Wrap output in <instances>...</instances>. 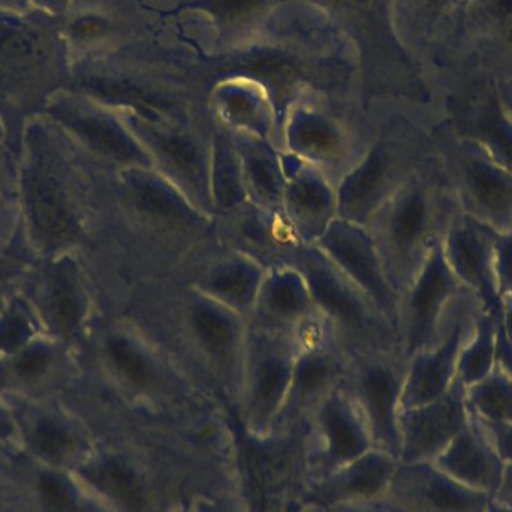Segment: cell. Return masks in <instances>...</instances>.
<instances>
[{
    "label": "cell",
    "instance_id": "d6a6232c",
    "mask_svg": "<svg viewBox=\"0 0 512 512\" xmlns=\"http://www.w3.org/2000/svg\"><path fill=\"white\" fill-rule=\"evenodd\" d=\"M48 309L57 330L62 331L65 336L77 333L86 310H84L83 292L80 291L72 271L65 268V271H60L54 277Z\"/></svg>",
    "mask_w": 512,
    "mask_h": 512
},
{
    "label": "cell",
    "instance_id": "cb8c5ba5",
    "mask_svg": "<svg viewBox=\"0 0 512 512\" xmlns=\"http://www.w3.org/2000/svg\"><path fill=\"white\" fill-rule=\"evenodd\" d=\"M462 334V325L456 324L438 346L424 349L409 358L400 411L429 405L450 391L456 382Z\"/></svg>",
    "mask_w": 512,
    "mask_h": 512
},
{
    "label": "cell",
    "instance_id": "ab89813d",
    "mask_svg": "<svg viewBox=\"0 0 512 512\" xmlns=\"http://www.w3.org/2000/svg\"><path fill=\"white\" fill-rule=\"evenodd\" d=\"M495 274L499 295H512V231L501 233L496 239Z\"/></svg>",
    "mask_w": 512,
    "mask_h": 512
},
{
    "label": "cell",
    "instance_id": "836d02e7",
    "mask_svg": "<svg viewBox=\"0 0 512 512\" xmlns=\"http://www.w3.org/2000/svg\"><path fill=\"white\" fill-rule=\"evenodd\" d=\"M90 481L102 492L128 507H135L141 502L140 481L134 472L116 462L99 465L87 475Z\"/></svg>",
    "mask_w": 512,
    "mask_h": 512
},
{
    "label": "cell",
    "instance_id": "d4e9b609",
    "mask_svg": "<svg viewBox=\"0 0 512 512\" xmlns=\"http://www.w3.org/2000/svg\"><path fill=\"white\" fill-rule=\"evenodd\" d=\"M27 201L38 239L57 248L77 239L80 225L59 180L44 162H33L27 177Z\"/></svg>",
    "mask_w": 512,
    "mask_h": 512
},
{
    "label": "cell",
    "instance_id": "ac0fdd59",
    "mask_svg": "<svg viewBox=\"0 0 512 512\" xmlns=\"http://www.w3.org/2000/svg\"><path fill=\"white\" fill-rule=\"evenodd\" d=\"M267 270L251 256L218 243L179 279L249 319Z\"/></svg>",
    "mask_w": 512,
    "mask_h": 512
},
{
    "label": "cell",
    "instance_id": "7402d4cb",
    "mask_svg": "<svg viewBox=\"0 0 512 512\" xmlns=\"http://www.w3.org/2000/svg\"><path fill=\"white\" fill-rule=\"evenodd\" d=\"M216 225L221 245L251 256L268 268L285 264L289 252L303 245L282 212H268L251 203L216 219Z\"/></svg>",
    "mask_w": 512,
    "mask_h": 512
},
{
    "label": "cell",
    "instance_id": "44dd1931",
    "mask_svg": "<svg viewBox=\"0 0 512 512\" xmlns=\"http://www.w3.org/2000/svg\"><path fill=\"white\" fill-rule=\"evenodd\" d=\"M50 114L90 152L113 167L114 173L128 168H153L149 155L126 123L68 102L54 104Z\"/></svg>",
    "mask_w": 512,
    "mask_h": 512
},
{
    "label": "cell",
    "instance_id": "c3c4849f",
    "mask_svg": "<svg viewBox=\"0 0 512 512\" xmlns=\"http://www.w3.org/2000/svg\"><path fill=\"white\" fill-rule=\"evenodd\" d=\"M499 92H501L502 102H504L505 108L512 117V80L505 81V83H498Z\"/></svg>",
    "mask_w": 512,
    "mask_h": 512
},
{
    "label": "cell",
    "instance_id": "7dc6e473",
    "mask_svg": "<svg viewBox=\"0 0 512 512\" xmlns=\"http://www.w3.org/2000/svg\"><path fill=\"white\" fill-rule=\"evenodd\" d=\"M504 327L508 339L512 342V295L504 297Z\"/></svg>",
    "mask_w": 512,
    "mask_h": 512
},
{
    "label": "cell",
    "instance_id": "d590c367",
    "mask_svg": "<svg viewBox=\"0 0 512 512\" xmlns=\"http://www.w3.org/2000/svg\"><path fill=\"white\" fill-rule=\"evenodd\" d=\"M394 466L387 457L373 456L364 460L352 475L349 489L358 495L370 496L384 489L393 477Z\"/></svg>",
    "mask_w": 512,
    "mask_h": 512
},
{
    "label": "cell",
    "instance_id": "9c48e42d",
    "mask_svg": "<svg viewBox=\"0 0 512 512\" xmlns=\"http://www.w3.org/2000/svg\"><path fill=\"white\" fill-rule=\"evenodd\" d=\"M126 125L146 150L153 168L192 203L215 216L210 203L212 131H201L192 123H150L132 116Z\"/></svg>",
    "mask_w": 512,
    "mask_h": 512
},
{
    "label": "cell",
    "instance_id": "277c9868",
    "mask_svg": "<svg viewBox=\"0 0 512 512\" xmlns=\"http://www.w3.org/2000/svg\"><path fill=\"white\" fill-rule=\"evenodd\" d=\"M432 153L427 132L403 117L391 120L336 183L339 218L366 227Z\"/></svg>",
    "mask_w": 512,
    "mask_h": 512
},
{
    "label": "cell",
    "instance_id": "7bdbcfd3",
    "mask_svg": "<svg viewBox=\"0 0 512 512\" xmlns=\"http://www.w3.org/2000/svg\"><path fill=\"white\" fill-rule=\"evenodd\" d=\"M48 355L42 349H30L20 355L15 363V372L20 378L35 379L47 369Z\"/></svg>",
    "mask_w": 512,
    "mask_h": 512
},
{
    "label": "cell",
    "instance_id": "83f0119b",
    "mask_svg": "<svg viewBox=\"0 0 512 512\" xmlns=\"http://www.w3.org/2000/svg\"><path fill=\"white\" fill-rule=\"evenodd\" d=\"M210 203L216 219L231 215L249 203L242 162L233 137L224 129H212Z\"/></svg>",
    "mask_w": 512,
    "mask_h": 512
},
{
    "label": "cell",
    "instance_id": "1f68e13d",
    "mask_svg": "<svg viewBox=\"0 0 512 512\" xmlns=\"http://www.w3.org/2000/svg\"><path fill=\"white\" fill-rule=\"evenodd\" d=\"M496 322L481 310L475 321V336L457 358L456 379L469 388L483 381L496 366Z\"/></svg>",
    "mask_w": 512,
    "mask_h": 512
},
{
    "label": "cell",
    "instance_id": "5bb4252c",
    "mask_svg": "<svg viewBox=\"0 0 512 512\" xmlns=\"http://www.w3.org/2000/svg\"><path fill=\"white\" fill-rule=\"evenodd\" d=\"M445 108L457 134L480 144L512 173V117L495 80L480 77L454 84Z\"/></svg>",
    "mask_w": 512,
    "mask_h": 512
},
{
    "label": "cell",
    "instance_id": "52a82bcc",
    "mask_svg": "<svg viewBox=\"0 0 512 512\" xmlns=\"http://www.w3.org/2000/svg\"><path fill=\"white\" fill-rule=\"evenodd\" d=\"M454 83L512 80V0H469L451 35L432 57Z\"/></svg>",
    "mask_w": 512,
    "mask_h": 512
},
{
    "label": "cell",
    "instance_id": "8992f818",
    "mask_svg": "<svg viewBox=\"0 0 512 512\" xmlns=\"http://www.w3.org/2000/svg\"><path fill=\"white\" fill-rule=\"evenodd\" d=\"M433 153L460 212L498 233L512 231V173L447 119L430 131Z\"/></svg>",
    "mask_w": 512,
    "mask_h": 512
},
{
    "label": "cell",
    "instance_id": "30bf717a",
    "mask_svg": "<svg viewBox=\"0 0 512 512\" xmlns=\"http://www.w3.org/2000/svg\"><path fill=\"white\" fill-rule=\"evenodd\" d=\"M463 292L471 294L448 265L441 240L433 246L417 276L400 295L397 339L399 352L406 360L442 342L445 307Z\"/></svg>",
    "mask_w": 512,
    "mask_h": 512
},
{
    "label": "cell",
    "instance_id": "4dcf8cb0",
    "mask_svg": "<svg viewBox=\"0 0 512 512\" xmlns=\"http://www.w3.org/2000/svg\"><path fill=\"white\" fill-rule=\"evenodd\" d=\"M468 3L469 0H409L415 32L430 48L432 57L447 41Z\"/></svg>",
    "mask_w": 512,
    "mask_h": 512
},
{
    "label": "cell",
    "instance_id": "b9f144b4",
    "mask_svg": "<svg viewBox=\"0 0 512 512\" xmlns=\"http://www.w3.org/2000/svg\"><path fill=\"white\" fill-rule=\"evenodd\" d=\"M493 448L498 453L499 459L510 465L512 463V423L507 424H483Z\"/></svg>",
    "mask_w": 512,
    "mask_h": 512
},
{
    "label": "cell",
    "instance_id": "f35d334b",
    "mask_svg": "<svg viewBox=\"0 0 512 512\" xmlns=\"http://www.w3.org/2000/svg\"><path fill=\"white\" fill-rule=\"evenodd\" d=\"M39 490L48 512H75L74 492L62 477L44 475Z\"/></svg>",
    "mask_w": 512,
    "mask_h": 512
},
{
    "label": "cell",
    "instance_id": "f6af8a7d",
    "mask_svg": "<svg viewBox=\"0 0 512 512\" xmlns=\"http://www.w3.org/2000/svg\"><path fill=\"white\" fill-rule=\"evenodd\" d=\"M261 0H222L221 9L231 20H240L258 8Z\"/></svg>",
    "mask_w": 512,
    "mask_h": 512
},
{
    "label": "cell",
    "instance_id": "bcb514c9",
    "mask_svg": "<svg viewBox=\"0 0 512 512\" xmlns=\"http://www.w3.org/2000/svg\"><path fill=\"white\" fill-rule=\"evenodd\" d=\"M493 501L501 505H507V507H512V463L505 465L501 486H499L496 495L493 496Z\"/></svg>",
    "mask_w": 512,
    "mask_h": 512
},
{
    "label": "cell",
    "instance_id": "e575fe53",
    "mask_svg": "<svg viewBox=\"0 0 512 512\" xmlns=\"http://www.w3.org/2000/svg\"><path fill=\"white\" fill-rule=\"evenodd\" d=\"M33 445L50 462H62L74 448L71 435L54 421H41L33 432Z\"/></svg>",
    "mask_w": 512,
    "mask_h": 512
},
{
    "label": "cell",
    "instance_id": "d6986e66",
    "mask_svg": "<svg viewBox=\"0 0 512 512\" xmlns=\"http://www.w3.org/2000/svg\"><path fill=\"white\" fill-rule=\"evenodd\" d=\"M282 161L285 170L282 215L303 245H315L339 218L336 183L297 159L282 155Z\"/></svg>",
    "mask_w": 512,
    "mask_h": 512
},
{
    "label": "cell",
    "instance_id": "6da1fadb",
    "mask_svg": "<svg viewBox=\"0 0 512 512\" xmlns=\"http://www.w3.org/2000/svg\"><path fill=\"white\" fill-rule=\"evenodd\" d=\"M137 318L201 385L240 397L249 319L180 279L137 294Z\"/></svg>",
    "mask_w": 512,
    "mask_h": 512
},
{
    "label": "cell",
    "instance_id": "74e56055",
    "mask_svg": "<svg viewBox=\"0 0 512 512\" xmlns=\"http://www.w3.org/2000/svg\"><path fill=\"white\" fill-rule=\"evenodd\" d=\"M251 71L268 81L279 95H286L297 83V69L282 57H256L251 62Z\"/></svg>",
    "mask_w": 512,
    "mask_h": 512
},
{
    "label": "cell",
    "instance_id": "816d5d0a",
    "mask_svg": "<svg viewBox=\"0 0 512 512\" xmlns=\"http://www.w3.org/2000/svg\"><path fill=\"white\" fill-rule=\"evenodd\" d=\"M11 429H9L8 423L0 417V438H5L6 435H9Z\"/></svg>",
    "mask_w": 512,
    "mask_h": 512
},
{
    "label": "cell",
    "instance_id": "681fc988",
    "mask_svg": "<svg viewBox=\"0 0 512 512\" xmlns=\"http://www.w3.org/2000/svg\"><path fill=\"white\" fill-rule=\"evenodd\" d=\"M486 512H512V507H507V505L498 504V502L490 501L489 507H487Z\"/></svg>",
    "mask_w": 512,
    "mask_h": 512
},
{
    "label": "cell",
    "instance_id": "5b68a950",
    "mask_svg": "<svg viewBox=\"0 0 512 512\" xmlns=\"http://www.w3.org/2000/svg\"><path fill=\"white\" fill-rule=\"evenodd\" d=\"M303 273L319 315L348 354L397 351V330L315 245L292 249L286 261Z\"/></svg>",
    "mask_w": 512,
    "mask_h": 512
},
{
    "label": "cell",
    "instance_id": "e0dca14e",
    "mask_svg": "<svg viewBox=\"0 0 512 512\" xmlns=\"http://www.w3.org/2000/svg\"><path fill=\"white\" fill-rule=\"evenodd\" d=\"M322 321L309 285L295 265L285 262L268 268L249 318L252 325L297 342Z\"/></svg>",
    "mask_w": 512,
    "mask_h": 512
},
{
    "label": "cell",
    "instance_id": "4316f807",
    "mask_svg": "<svg viewBox=\"0 0 512 512\" xmlns=\"http://www.w3.org/2000/svg\"><path fill=\"white\" fill-rule=\"evenodd\" d=\"M231 137L242 162L249 203L268 212H282L285 170L276 144L252 135Z\"/></svg>",
    "mask_w": 512,
    "mask_h": 512
},
{
    "label": "cell",
    "instance_id": "9a60e30c",
    "mask_svg": "<svg viewBox=\"0 0 512 512\" xmlns=\"http://www.w3.org/2000/svg\"><path fill=\"white\" fill-rule=\"evenodd\" d=\"M297 342L249 322L248 349L240 399L254 421H268L285 405Z\"/></svg>",
    "mask_w": 512,
    "mask_h": 512
},
{
    "label": "cell",
    "instance_id": "7a4b0ae2",
    "mask_svg": "<svg viewBox=\"0 0 512 512\" xmlns=\"http://www.w3.org/2000/svg\"><path fill=\"white\" fill-rule=\"evenodd\" d=\"M114 188L134 240L137 294L179 279L218 245L215 216L192 203L155 168L117 171Z\"/></svg>",
    "mask_w": 512,
    "mask_h": 512
},
{
    "label": "cell",
    "instance_id": "ffe728a7",
    "mask_svg": "<svg viewBox=\"0 0 512 512\" xmlns=\"http://www.w3.org/2000/svg\"><path fill=\"white\" fill-rule=\"evenodd\" d=\"M466 387L454 382L436 402L400 411V451L406 463L435 462L468 424Z\"/></svg>",
    "mask_w": 512,
    "mask_h": 512
},
{
    "label": "cell",
    "instance_id": "f907efd6",
    "mask_svg": "<svg viewBox=\"0 0 512 512\" xmlns=\"http://www.w3.org/2000/svg\"><path fill=\"white\" fill-rule=\"evenodd\" d=\"M38 2L51 9L62 8L65 5V0H38Z\"/></svg>",
    "mask_w": 512,
    "mask_h": 512
},
{
    "label": "cell",
    "instance_id": "f546056e",
    "mask_svg": "<svg viewBox=\"0 0 512 512\" xmlns=\"http://www.w3.org/2000/svg\"><path fill=\"white\" fill-rule=\"evenodd\" d=\"M466 406L480 423H512L511 376L496 364L483 381L466 388Z\"/></svg>",
    "mask_w": 512,
    "mask_h": 512
},
{
    "label": "cell",
    "instance_id": "484cf974",
    "mask_svg": "<svg viewBox=\"0 0 512 512\" xmlns=\"http://www.w3.org/2000/svg\"><path fill=\"white\" fill-rule=\"evenodd\" d=\"M406 489L418 512H486V493L463 486L433 462L409 463Z\"/></svg>",
    "mask_w": 512,
    "mask_h": 512
},
{
    "label": "cell",
    "instance_id": "8fae6325",
    "mask_svg": "<svg viewBox=\"0 0 512 512\" xmlns=\"http://www.w3.org/2000/svg\"><path fill=\"white\" fill-rule=\"evenodd\" d=\"M369 140L324 111L298 107L277 128L274 144L282 155L316 168L337 183L360 158Z\"/></svg>",
    "mask_w": 512,
    "mask_h": 512
},
{
    "label": "cell",
    "instance_id": "f1b7e54d",
    "mask_svg": "<svg viewBox=\"0 0 512 512\" xmlns=\"http://www.w3.org/2000/svg\"><path fill=\"white\" fill-rule=\"evenodd\" d=\"M218 128L231 135H252L274 143L277 126L267 102L251 90L228 89L216 99Z\"/></svg>",
    "mask_w": 512,
    "mask_h": 512
},
{
    "label": "cell",
    "instance_id": "8d00e7d4",
    "mask_svg": "<svg viewBox=\"0 0 512 512\" xmlns=\"http://www.w3.org/2000/svg\"><path fill=\"white\" fill-rule=\"evenodd\" d=\"M38 50V41L32 33L8 21H0V57L11 62H30Z\"/></svg>",
    "mask_w": 512,
    "mask_h": 512
},
{
    "label": "cell",
    "instance_id": "7c38bea8",
    "mask_svg": "<svg viewBox=\"0 0 512 512\" xmlns=\"http://www.w3.org/2000/svg\"><path fill=\"white\" fill-rule=\"evenodd\" d=\"M408 360L397 351L352 355L346 390L354 397L379 441L400 448V397Z\"/></svg>",
    "mask_w": 512,
    "mask_h": 512
},
{
    "label": "cell",
    "instance_id": "60d3db41",
    "mask_svg": "<svg viewBox=\"0 0 512 512\" xmlns=\"http://www.w3.org/2000/svg\"><path fill=\"white\" fill-rule=\"evenodd\" d=\"M27 337H29V325L23 316H9L0 325V349L3 351H15L26 342Z\"/></svg>",
    "mask_w": 512,
    "mask_h": 512
},
{
    "label": "cell",
    "instance_id": "4fadbf2b",
    "mask_svg": "<svg viewBox=\"0 0 512 512\" xmlns=\"http://www.w3.org/2000/svg\"><path fill=\"white\" fill-rule=\"evenodd\" d=\"M315 246L397 330L400 294L367 227L337 218Z\"/></svg>",
    "mask_w": 512,
    "mask_h": 512
},
{
    "label": "cell",
    "instance_id": "2e32d148",
    "mask_svg": "<svg viewBox=\"0 0 512 512\" xmlns=\"http://www.w3.org/2000/svg\"><path fill=\"white\" fill-rule=\"evenodd\" d=\"M499 234L489 225L459 212L442 237V249L451 270L495 322L504 318V298L499 295L495 274V243Z\"/></svg>",
    "mask_w": 512,
    "mask_h": 512
},
{
    "label": "cell",
    "instance_id": "ba28073f",
    "mask_svg": "<svg viewBox=\"0 0 512 512\" xmlns=\"http://www.w3.org/2000/svg\"><path fill=\"white\" fill-rule=\"evenodd\" d=\"M102 352L114 378L137 396L159 399L201 385L138 318L107 334Z\"/></svg>",
    "mask_w": 512,
    "mask_h": 512
},
{
    "label": "cell",
    "instance_id": "ee69618b",
    "mask_svg": "<svg viewBox=\"0 0 512 512\" xmlns=\"http://www.w3.org/2000/svg\"><path fill=\"white\" fill-rule=\"evenodd\" d=\"M69 30H71V35L74 38L87 41V39L98 38V36L104 35L105 30H107V23L101 20V18L86 15V17H80L72 21Z\"/></svg>",
    "mask_w": 512,
    "mask_h": 512
},
{
    "label": "cell",
    "instance_id": "3957f363",
    "mask_svg": "<svg viewBox=\"0 0 512 512\" xmlns=\"http://www.w3.org/2000/svg\"><path fill=\"white\" fill-rule=\"evenodd\" d=\"M460 212L435 153L366 225L396 291L408 288Z\"/></svg>",
    "mask_w": 512,
    "mask_h": 512
},
{
    "label": "cell",
    "instance_id": "603a6c76",
    "mask_svg": "<svg viewBox=\"0 0 512 512\" xmlns=\"http://www.w3.org/2000/svg\"><path fill=\"white\" fill-rule=\"evenodd\" d=\"M433 463L463 486L486 493L492 499L501 486L505 469L486 430L471 412L468 424Z\"/></svg>",
    "mask_w": 512,
    "mask_h": 512
}]
</instances>
